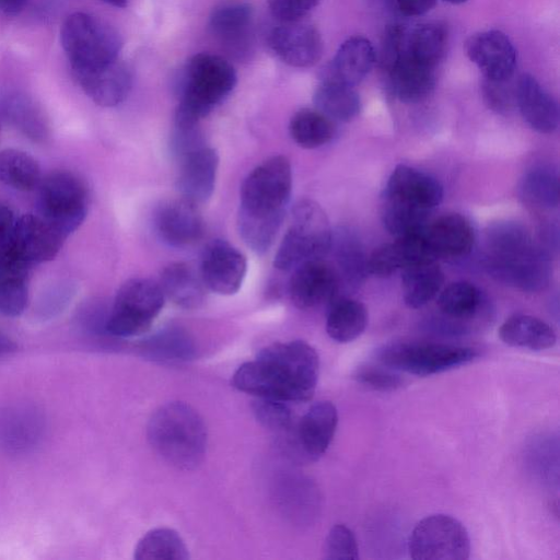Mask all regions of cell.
<instances>
[{"mask_svg":"<svg viewBox=\"0 0 560 560\" xmlns=\"http://www.w3.org/2000/svg\"><path fill=\"white\" fill-rule=\"evenodd\" d=\"M108 4H112L114 7H117V8H124L127 5L128 3V0H102Z\"/></svg>","mask_w":560,"mask_h":560,"instance_id":"53","label":"cell"},{"mask_svg":"<svg viewBox=\"0 0 560 560\" xmlns=\"http://www.w3.org/2000/svg\"><path fill=\"white\" fill-rule=\"evenodd\" d=\"M60 40L72 71L115 61L121 48V39L110 25L84 12L72 13L66 19Z\"/></svg>","mask_w":560,"mask_h":560,"instance_id":"7","label":"cell"},{"mask_svg":"<svg viewBox=\"0 0 560 560\" xmlns=\"http://www.w3.org/2000/svg\"><path fill=\"white\" fill-rule=\"evenodd\" d=\"M165 296L159 283L132 278L119 288L105 322L106 331L120 338L147 332L159 316Z\"/></svg>","mask_w":560,"mask_h":560,"instance_id":"9","label":"cell"},{"mask_svg":"<svg viewBox=\"0 0 560 560\" xmlns=\"http://www.w3.org/2000/svg\"><path fill=\"white\" fill-rule=\"evenodd\" d=\"M521 194L530 203L544 208L559 205L558 176L550 168L536 167L521 183Z\"/></svg>","mask_w":560,"mask_h":560,"instance_id":"43","label":"cell"},{"mask_svg":"<svg viewBox=\"0 0 560 560\" xmlns=\"http://www.w3.org/2000/svg\"><path fill=\"white\" fill-rule=\"evenodd\" d=\"M398 11L406 16H419L429 12L436 0H395Z\"/></svg>","mask_w":560,"mask_h":560,"instance_id":"49","label":"cell"},{"mask_svg":"<svg viewBox=\"0 0 560 560\" xmlns=\"http://www.w3.org/2000/svg\"><path fill=\"white\" fill-rule=\"evenodd\" d=\"M293 141L304 149H316L328 143L335 135L332 120L317 109L296 112L289 124Z\"/></svg>","mask_w":560,"mask_h":560,"instance_id":"39","label":"cell"},{"mask_svg":"<svg viewBox=\"0 0 560 560\" xmlns=\"http://www.w3.org/2000/svg\"><path fill=\"white\" fill-rule=\"evenodd\" d=\"M320 0H268L271 14L283 23L298 22Z\"/></svg>","mask_w":560,"mask_h":560,"instance_id":"48","label":"cell"},{"mask_svg":"<svg viewBox=\"0 0 560 560\" xmlns=\"http://www.w3.org/2000/svg\"><path fill=\"white\" fill-rule=\"evenodd\" d=\"M444 275L435 259L415 262L401 269V290L405 304L420 308L440 293Z\"/></svg>","mask_w":560,"mask_h":560,"instance_id":"31","label":"cell"},{"mask_svg":"<svg viewBox=\"0 0 560 560\" xmlns=\"http://www.w3.org/2000/svg\"><path fill=\"white\" fill-rule=\"evenodd\" d=\"M510 80H483V100L492 110L506 113L516 105L515 85H512Z\"/></svg>","mask_w":560,"mask_h":560,"instance_id":"47","label":"cell"},{"mask_svg":"<svg viewBox=\"0 0 560 560\" xmlns=\"http://www.w3.org/2000/svg\"><path fill=\"white\" fill-rule=\"evenodd\" d=\"M144 352L156 360H189L195 353L191 337L180 327H167L151 336L142 346Z\"/></svg>","mask_w":560,"mask_h":560,"instance_id":"42","label":"cell"},{"mask_svg":"<svg viewBox=\"0 0 560 560\" xmlns=\"http://www.w3.org/2000/svg\"><path fill=\"white\" fill-rule=\"evenodd\" d=\"M337 291L338 276L322 258L307 260L293 269L289 293L296 307L313 310L330 304Z\"/></svg>","mask_w":560,"mask_h":560,"instance_id":"14","label":"cell"},{"mask_svg":"<svg viewBox=\"0 0 560 560\" xmlns=\"http://www.w3.org/2000/svg\"><path fill=\"white\" fill-rule=\"evenodd\" d=\"M324 558L328 560H357L359 548L352 530L343 524L334 525L324 544Z\"/></svg>","mask_w":560,"mask_h":560,"instance_id":"45","label":"cell"},{"mask_svg":"<svg viewBox=\"0 0 560 560\" xmlns=\"http://www.w3.org/2000/svg\"><path fill=\"white\" fill-rule=\"evenodd\" d=\"M30 0H0V11L9 14H19L27 4Z\"/></svg>","mask_w":560,"mask_h":560,"instance_id":"51","label":"cell"},{"mask_svg":"<svg viewBox=\"0 0 560 560\" xmlns=\"http://www.w3.org/2000/svg\"><path fill=\"white\" fill-rule=\"evenodd\" d=\"M65 238L39 214H24L15 220L9 245L30 266L49 261L60 250Z\"/></svg>","mask_w":560,"mask_h":560,"instance_id":"13","label":"cell"},{"mask_svg":"<svg viewBox=\"0 0 560 560\" xmlns=\"http://www.w3.org/2000/svg\"><path fill=\"white\" fill-rule=\"evenodd\" d=\"M429 211L384 195L381 217L386 230L401 237L423 232L428 225Z\"/></svg>","mask_w":560,"mask_h":560,"instance_id":"37","label":"cell"},{"mask_svg":"<svg viewBox=\"0 0 560 560\" xmlns=\"http://www.w3.org/2000/svg\"><path fill=\"white\" fill-rule=\"evenodd\" d=\"M438 306L448 319L468 320L478 314L481 306V294L469 282H453L440 293Z\"/></svg>","mask_w":560,"mask_h":560,"instance_id":"41","label":"cell"},{"mask_svg":"<svg viewBox=\"0 0 560 560\" xmlns=\"http://www.w3.org/2000/svg\"><path fill=\"white\" fill-rule=\"evenodd\" d=\"M332 233L322 207L302 199L292 209L291 223L275 255L273 265L290 271L301 264L323 258L331 248Z\"/></svg>","mask_w":560,"mask_h":560,"instance_id":"6","label":"cell"},{"mask_svg":"<svg viewBox=\"0 0 560 560\" xmlns=\"http://www.w3.org/2000/svg\"><path fill=\"white\" fill-rule=\"evenodd\" d=\"M5 119L23 135L34 141H43L47 137V124L37 105L26 95L13 93L2 101Z\"/></svg>","mask_w":560,"mask_h":560,"instance_id":"36","label":"cell"},{"mask_svg":"<svg viewBox=\"0 0 560 560\" xmlns=\"http://www.w3.org/2000/svg\"><path fill=\"white\" fill-rule=\"evenodd\" d=\"M176 187L182 198L195 205L210 199L213 194L219 156L210 147H196L182 155Z\"/></svg>","mask_w":560,"mask_h":560,"instance_id":"18","label":"cell"},{"mask_svg":"<svg viewBox=\"0 0 560 560\" xmlns=\"http://www.w3.org/2000/svg\"><path fill=\"white\" fill-rule=\"evenodd\" d=\"M252 5L243 0H226L211 12L209 25L211 32L224 44L238 47L245 44L253 24Z\"/></svg>","mask_w":560,"mask_h":560,"instance_id":"30","label":"cell"},{"mask_svg":"<svg viewBox=\"0 0 560 560\" xmlns=\"http://www.w3.org/2000/svg\"><path fill=\"white\" fill-rule=\"evenodd\" d=\"M253 410L265 428L277 433L291 432L292 412L285 401L258 397L253 404Z\"/></svg>","mask_w":560,"mask_h":560,"instance_id":"44","label":"cell"},{"mask_svg":"<svg viewBox=\"0 0 560 560\" xmlns=\"http://www.w3.org/2000/svg\"><path fill=\"white\" fill-rule=\"evenodd\" d=\"M423 232L396 237V241L376 248L368 260L369 271L377 277H388L415 262L435 259L429 250Z\"/></svg>","mask_w":560,"mask_h":560,"instance_id":"25","label":"cell"},{"mask_svg":"<svg viewBox=\"0 0 560 560\" xmlns=\"http://www.w3.org/2000/svg\"><path fill=\"white\" fill-rule=\"evenodd\" d=\"M147 436L153 450L178 469H194L205 457L206 424L186 402L171 401L156 409L148 422Z\"/></svg>","mask_w":560,"mask_h":560,"instance_id":"4","label":"cell"},{"mask_svg":"<svg viewBox=\"0 0 560 560\" xmlns=\"http://www.w3.org/2000/svg\"><path fill=\"white\" fill-rule=\"evenodd\" d=\"M483 262L492 277L527 292L544 289L551 277L546 250L516 223H499L490 228Z\"/></svg>","mask_w":560,"mask_h":560,"instance_id":"3","label":"cell"},{"mask_svg":"<svg viewBox=\"0 0 560 560\" xmlns=\"http://www.w3.org/2000/svg\"><path fill=\"white\" fill-rule=\"evenodd\" d=\"M368 320L364 304L352 299H335L327 313L326 331L332 340L347 343L362 335Z\"/></svg>","mask_w":560,"mask_h":560,"instance_id":"34","label":"cell"},{"mask_svg":"<svg viewBox=\"0 0 560 560\" xmlns=\"http://www.w3.org/2000/svg\"><path fill=\"white\" fill-rule=\"evenodd\" d=\"M247 271L245 255L229 242L214 240L207 245L200 262V277L210 291L221 295L235 294Z\"/></svg>","mask_w":560,"mask_h":560,"instance_id":"12","label":"cell"},{"mask_svg":"<svg viewBox=\"0 0 560 560\" xmlns=\"http://www.w3.org/2000/svg\"><path fill=\"white\" fill-rule=\"evenodd\" d=\"M424 238L433 258H457L470 253L475 233L470 222L462 214H444L428 224Z\"/></svg>","mask_w":560,"mask_h":560,"instance_id":"23","label":"cell"},{"mask_svg":"<svg viewBox=\"0 0 560 560\" xmlns=\"http://www.w3.org/2000/svg\"><path fill=\"white\" fill-rule=\"evenodd\" d=\"M408 552L416 560H466L470 539L465 526L447 514L420 520L410 533Z\"/></svg>","mask_w":560,"mask_h":560,"instance_id":"11","label":"cell"},{"mask_svg":"<svg viewBox=\"0 0 560 560\" xmlns=\"http://www.w3.org/2000/svg\"><path fill=\"white\" fill-rule=\"evenodd\" d=\"M72 74L83 92L103 107L120 104L132 84L130 70L118 59L93 69L73 70Z\"/></svg>","mask_w":560,"mask_h":560,"instance_id":"19","label":"cell"},{"mask_svg":"<svg viewBox=\"0 0 560 560\" xmlns=\"http://www.w3.org/2000/svg\"><path fill=\"white\" fill-rule=\"evenodd\" d=\"M376 360L395 371L428 376L465 365L479 357L471 347L423 341H399L384 345Z\"/></svg>","mask_w":560,"mask_h":560,"instance_id":"8","label":"cell"},{"mask_svg":"<svg viewBox=\"0 0 560 560\" xmlns=\"http://www.w3.org/2000/svg\"><path fill=\"white\" fill-rule=\"evenodd\" d=\"M313 102L316 109L332 121H350L361 109L360 96L353 86L329 79L320 80Z\"/></svg>","mask_w":560,"mask_h":560,"instance_id":"32","label":"cell"},{"mask_svg":"<svg viewBox=\"0 0 560 560\" xmlns=\"http://www.w3.org/2000/svg\"><path fill=\"white\" fill-rule=\"evenodd\" d=\"M133 558L136 560H186L189 553L177 532L159 527L149 530L139 539Z\"/></svg>","mask_w":560,"mask_h":560,"instance_id":"38","label":"cell"},{"mask_svg":"<svg viewBox=\"0 0 560 560\" xmlns=\"http://www.w3.org/2000/svg\"><path fill=\"white\" fill-rule=\"evenodd\" d=\"M394 95L404 103L425 100L435 85V69L424 66L405 54L388 68Z\"/></svg>","mask_w":560,"mask_h":560,"instance_id":"27","label":"cell"},{"mask_svg":"<svg viewBox=\"0 0 560 560\" xmlns=\"http://www.w3.org/2000/svg\"><path fill=\"white\" fill-rule=\"evenodd\" d=\"M39 215L65 240L84 221L88 192L84 184L70 172H54L39 183Z\"/></svg>","mask_w":560,"mask_h":560,"instance_id":"10","label":"cell"},{"mask_svg":"<svg viewBox=\"0 0 560 560\" xmlns=\"http://www.w3.org/2000/svg\"><path fill=\"white\" fill-rule=\"evenodd\" d=\"M375 60L372 43L365 37L352 36L340 45L322 79L354 86L369 74Z\"/></svg>","mask_w":560,"mask_h":560,"instance_id":"24","label":"cell"},{"mask_svg":"<svg viewBox=\"0 0 560 560\" xmlns=\"http://www.w3.org/2000/svg\"><path fill=\"white\" fill-rule=\"evenodd\" d=\"M291 191V164L283 155L265 160L242 183L237 229L244 243L257 255L265 254L272 246Z\"/></svg>","mask_w":560,"mask_h":560,"instance_id":"2","label":"cell"},{"mask_svg":"<svg viewBox=\"0 0 560 560\" xmlns=\"http://www.w3.org/2000/svg\"><path fill=\"white\" fill-rule=\"evenodd\" d=\"M445 2H448L451 4H460L466 2L467 0H444Z\"/></svg>","mask_w":560,"mask_h":560,"instance_id":"54","label":"cell"},{"mask_svg":"<svg viewBox=\"0 0 560 560\" xmlns=\"http://www.w3.org/2000/svg\"><path fill=\"white\" fill-rule=\"evenodd\" d=\"M465 50L485 79L512 78L516 67V50L503 32L491 30L476 33L467 39Z\"/></svg>","mask_w":560,"mask_h":560,"instance_id":"15","label":"cell"},{"mask_svg":"<svg viewBox=\"0 0 560 560\" xmlns=\"http://www.w3.org/2000/svg\"><path fill=\"white\" fill-rule=\"evenodd\" d=\"M499 337L510 347L532 351L550 349L557 342V335L550 325L525 314L506 318L499 328Z\"/></svg>","mask_w":560,"mask_h":560,"instance_id":"29","label":"cell"},{"mask_svg":"<svg viewBox=\"0 0 560 560\" xmlns=\"http://www.w3.org/2000/svg\"><path fill=\"white\" fill-rule=\"evenodd\" d=\"M515 101L522 117L540 133H551L559 126L557 101L530 74H522L515 83Z\"/></svg>","mask_w":560,"mask_h":560,"instance_id":"21","label":"cell"},{"mask_svg":"<svg viewBox=\"0 0 560 560\" xmlns=\"http://www.w3.org/2000/svg\"><path fill=\"white\" fill-rule=\"evenodd\" d=\"M15 347L14 341L9 336L0 331V357L14 351Z\"/></svg>","mask_w":560,"mask_h":560,"instance_id":"52","label":"cell"},{"mask_svg":"<svg viewBox=\"0 0 560 560\" xmlns=\"http://www.w3.org/2000/svg\"><path fill=\"white\" fill-rule=\"evenodd\" d=\"M15 220L10 208L0 207V246L9 241Z\"/></svg>","mask_w":560,"mask_h":560,"instance_id":"50","label":"cell"},{"mask_svg":"<svg viewBox=\"0 0 560 560\" xmlns=\"http://www.w3.org/2000/svg\"><path fill=\"white\" fill-rule=\"evenodd\" d=\"M353 378L361 385L378 392H393L399 388L404 381L387 366L363 365L355 370Z\"/></svg>","mask_w":560,"mask_h":560,"instance_id":"46","label":"cell"},{"mask_svg":"<svg viewBox=\"0 0 560 560\" xmlns=\"http://www.w3.org/2000/svg\"><path fill=\"white\" fill-rule=\"evenodd\" d=\"M159 284L164 296L182 308H198L205 302L206 285L200 273L185 262L166 266L161 272Z\"/></svg>","mask_w":560,"mask_h":560,"instance_id":"28","label":"cell"},{"mask_svg":"<svg viewBox=\"0 0 560 560\" xmlns=\"http://www.w3.org/2000/svg\"><path fill=\"white\" fill-rule=\"evenodd\" d=\"M269 46L284 63L307 68L314 66L323 54V39L316 27L298 22L283 23L269 35Z\"/></svg>","mask_w":560,"mask_h":560,"instance_id":"16","label":"cell"},{"mask_svg":"<svg viewBox=\"0 0 560 560\" xmlns=\"http://www.w3.org/2000/svg\"><path fill=\"white\" fill-rule=\"evenodd\" d=\"M40 431V418L34 409L14 407L0 413V442L9 450L32 447L39 439Z\"/></svg>","mask_w":560,"mask_h":560,"instance_id":"33","label":"cell"},{"mask_svg":"<svg viewBox=\"0 0 560 560\" xmlns=\"http://www.w3.org/2000/svg\"><path fill=\"white\" fill-rule=\"evenodd\" d=\"M384 195L431 210L441 203L443 187L431 175L399 164L392 172Z\"/></svg>","mask_w":560,"mask_h":560,"instance_id":"22","label":"cell"},{"mask_svg":"<svg viewBox=\"0 0 560 560\" xmlns=\"http://www.w3.org/2000/svg\"><path fill=\"white\" fill-rule=\"evenodd\" d=\"M40 168L36 160L24 151H0V182L11 188L28 191L39 185Z\"/></svg>","mask_w":560,"mask_h":560,"instance_id":"40","label":"cell"},{"mask_svg":"<svg viewBox=\"0 0 560 560\" xmlns=\"http://www.w3.org/2000/svg\"><path fill=\"white\" fill-rule=\"evenodd\" d=\"M447 43V33L439 23H424L407 31L401 54L435 69L443 58Z\"/></svg>","mask_w":560,"mask_h":560,"instance_id":"35","label":"cell"},{"mask_svg":"<svg viewBox=\"0 0 560 560\" xmlns=\"http://www.w3.org/2000/svg\"><path fill=\"white\" fill-rule=\"evenodd\" d=\"M319 374V357L303 340L275 342L264 347L254 360L240 365L232 385L259 398L307 401Z\"/></svg>","mask_w":560,"mask_h":560,"instance_id":"1","label":"cell"},{"mask_svg":"<svg viewBox=\"0 0 560 560\" xmlns=\"http://www.w3.org/2000/svg\"><path fill=\"white\" fill-rule=\"evenodd\" d=\"M338 424V411L330 401L312 405L300 419L293 435L296 445L311 460L318 459L330 445Z\"/></svg>","mask_w":560,"mask_h":560,"instance_id":"20","label":"cell"},{"mask_svg":"<svg viewBox=\"0 0 560 560\" xmlns=\"http://www.w3.org/2000/svg\"><path fill=\"white\" fill-rule=\"evenodd\" d=\"M154 226L163 242L179 248L195 244L205 232L197 205L182 197L165 201L158 208Z\"/></svg>","mask_w":560,"mask_h":560,"instance_id":"17","label":"cell"},{"mask_svg":"<svg viewBox=\"0 0 560 560\" xmlns=\"http://www.w3.org/2000/svg\"><path fill=\"white\" fill-rule=\"evenodd\" d=\"M236 79L234 68L222 57L205 52L192 56L185 67L176 128H195L232 92Z\"/></svg>","mask_w":560,"mask_h":560,"instance_id":"5","label":"cell"},{"mask_svg":"<svg viewBox=\"0 0 560 560\" xmlns=\"http://www.w3.org/2000/svg\"><path fill=\"white\" fill-rule=\"evenodd\" d=\"M31 266L10 247L0 246V315L14 317L27 305V275Z\"/></svg>","mask_w":560,"mask_h":560,"instance_id":"26","label":"cell"}]
</instances>
